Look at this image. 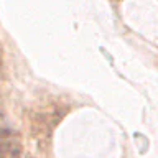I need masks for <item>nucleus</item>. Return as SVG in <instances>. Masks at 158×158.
Returning <instances> with one entry per match:
<instances>
[{
  "mask_svg": "<svg viewBox=\"0 0 158 158\" xmlns=\"http://www.w3.org/2000/svg\"><path fill=\"white\" fill-rule=\"evenodd\" d=\"M20 143L13 140L12 133H0V158H18Z\"/></svg>",
  "mask_w": 158,
  "mask_h": 158,
  "instance_id": "nucleus-1",
  "label": "nucleus"
}]
</instances>
